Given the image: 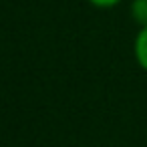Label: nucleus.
Here are the masks:
<instances>
[{"mask_svg":"<svg viewBox=\"0 0 147 147\" xmlns=\"http://www.w3.org/2000/svg\"><path fill=\"white\" fill-rule=\"evenodd\" d=\"M121 2V0H89V4H93L95 8H113Z\"/></svg>","mask_w":147,"mask_h":147,"instance_id":"3","label":"nucleus"},{"mask_svg":"<svg viewBox=\"0 0 147 147\" xmlns=\"http://www.w3.org/2000/svg\"><path fill=\"white\" fill-rule=\"evenodd\" d=\"M133 53H135V61L137 65L147 71V26H141L137 36H135V42H133Z\"/></svg>","mask_w":147,"mask_h":147,"instance_id":"1","label":"nucleus"},{"mask_svg":"<svg viewBox=\"0 0 147 147\" xmlns=\"http://www.w3.org/2000/svg\"><path fill=\"white\" fill-rule=\"evenodd\" d=\"M131 16L139 26H147V0H131Z\"/></svg>","mask_w":147,"mask_h":147,"instance_id":"2","label":"nucleus"}]
</instances>
